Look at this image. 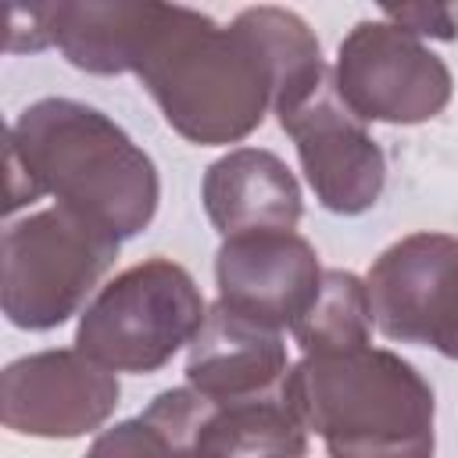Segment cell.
<instances>
[{"instance_id":"9","label":"cell","mask_w":458,"mask_h":458,"mask_svg":"<svg viewBox=\"0 0 458 458\" xmlns=\"http://www.w3.org/2000/svg\"><path fill=\"white\" fill-rule=\"evenodd\" d=\"M118 376L79 347L36 351L0 376V419L11 433L75 440L97 433L118 408Z\"/></svg>"},{"instance_id":"16","label":"cell","mask_w":458,"mask_h":458,"mask_svg":"<svg viewBox=\"0 0 458 458\" xmlns=\"http://www.w3.org/2000/svg\"><path fill=\"white\" fill-rule=\"evenodd\" d=\"M372 304L369 286L354 272L326 268L318 297L293 322V340L304 354H340L372 344Z\"/></svg>"},{"instance_id":"5","label":"cell","mask_w":458,"mask_h":458,"mask_svg":"<svg viewBox=\"0 0 458 458\" xmlns=\"http://www.w3.org/2000/svg\"><path fill=\"white\" fill-rule=\"evenodd\" d=\"M204 315L193 276L172 258H147L97 290L79 315L75 347L114 376H150L193 344Z\"/></svg>"},{"instance_id":"15","label":"cell","mask_w":458,"mask_h":458,"mask_svg":"<svg viewBox=\"0 0 458 458\" xmlns=\"http://www.w3.org/2000/svg\"><path fill=\"white\" fill-rule=\"evenodd\" d=\"M261 50L272 82H276V107L293 104L301 93H308L318 79H326V61H322V47L315 39V32L308 29V21L290 11V7H247L233 18Z\"/></svg>"},{"instance_id":"1","label":"cell","mask_w":458,"mask_h":458,"mask_svg":"<svg viewBox=\"0 0 458 458\" xmlns=\"http://www.w3.org/2000/svg\"><path fill=\"white\" fill-rule=\"evenodd\" d=\"M39 197H54L114 240H132L157 215L161 179L111 114L72 97H43L7 129V211Z\"/></svg>"},{"instance_id":"14","label":"cell","mask_w":458,"mask_h":458,"mask_svg":"<svg viewBox=\"0 0 458 458\" xmlns=\"http://www.w3.org/2000/svg\"><path fill=\"white\" fill-rule=\"evenodd\" d=\"M154 4H50L54 47L89 75H125L147 39Z\"/></svg>"},{"instance_id":"10","label":"cell","mask_w":458,"mask_h":458,"mask_svg":"<svg viewBox=\"0 0 458 458\" xmlns=\"http://www.w3.org/2000/svg\"><path fill=\"white\" fill-rule=\"evenodd\" d=\"M143 415L161 426L190 458H304L308 426L283 390L211 401L193 386L161 390Z\"/></svg>"},{"instance_id":"11","label":"cell","mask_w":458,"mask_h":458,"mask_svg":"<svg viewBox=\"0 0 458 458\" xmlns=\"http://www.w3.org/2000/svg\"><path fill=\"white\" fill-rule=\"evenodd\" d=\"M322 261L301 233H247L215 254L218 301L272 329H293L322 286Z\"/></svg>"},{"instance_id":"4","label":"cell","mask_w":458,"mask_h":458,"mask_svg":"<svg viewBox=\"0 0 458 458\" xmlns=\"http://www.w3.org/2000/svg\"><path fill=\"white\" fill-rule=\"evenodd\" d=\"M122 240L82 215L50 204L11 218L4 229L0 301L11 326L47 333L82 315L93 290L111 272Z\"/></svg>"},{"instance_id":"20","label":"cell","mask_w":458,"mask_h":458,"mask_svg":"<svg viewBox=\"0 0 458 458\" xmlns=\"http://www.w3.org/2000/svg\"><path fill=\"white\" fill-rule=\"evenodd\" d=\"M451 358H454V361H458V347H454V354H451Z\"/></svg>"},{"instance_id":"7","label":"cell","mask_w":458,"mask_h":458,"mask_svg":"<svg viewBox=\"0 0 458 458\" xmlns=\"http://www.w3.org/2000/svg\"><path fill=\"white\" fill-rule=\"evenodd\" d=\"M293 140L315 200L333 215H365L386 186V157L369 125L344 104L333 72L276 111Z\"/></svg>"},{"instance_id":"19","label":"cell","mask_w":458,"mask_h":458,"mask_svg":"<svg viewBox=\"0 0 458 458\" xmlns=\"http://www.w3.org/2000/svg\"><path fill=\"white\" fill-rule=\"evenodd\" d=\"M47 47H54L50 4H14L7 11V50L11 54H36Z\"/></svg>"},{"instance_id":"6","label":"cell","mask_w":458,"mask_h":458,"mask_svg":"<svg viewBox=\"0 0 458 458\" xmlns=\"http://www.w3.org/2000/svg\"><path fill=\"white\" fill-rule=\"evenodd\" d=\"M333 82L365 125L429 122L454 93L447 61L386 18H365L340 39Z\"/></svg>"},{"instance_id":"8","label":"cell","mask_w":458,"mask_h":458,"mask_svg":"<svg viewBox=\"0 0 458 458\" xmlns=\"http://www.w3.org/2000/svg\"><path fill=\"white\" fill-rule=\"evenodd\" d=\"M372 322L394 344L458 347V236L411 233L390 243L365 276Z\"/></svg>"},{"instance_id":"17","label":"cell","mask_w":458,"mask_h":458,"mask_svg":"<svg viewBox=\"0 0 458 458\" xmlns=\"http://www.w3.org/2000/svg\"><path fill=\"white\" fill-rule=\"evenodd\" d=\"M82 458H190V454L140 411L136 419L100 429Z\"/></svg>"},{"instance_id":"13","label":"cell","mask_w":458,"mask_h":458,"mask_svg":"<svg viewBox=\"0 0 458 458\" xmlns=\"http://www.w3.org/2000/svg\"><path fill=\"white\" fill-rule=\"evenodd\" d=\"M200 200L222 240L247 233H293L304 215L297 175L265 147H236L208 165Z\"/></svg>"},{"instance_id":"18","label":"cell","mask_w":458,"mask_h":458,"mask_svg":"<svg viewBox=\"0 0 458 458\" xmlns=\"http://www.w3.org/2000/svg\"><path fill=\"white\" fill-rule=\"evenodd\" d=\"M379 14L411 32L415 39H454L458 36V11L447 4H383Z\"/></svg>"},{"instance_id":"3","label":"cell","mask_w":458,"mask_h":458,"mask_svg":"<svg viewBox=\"0 0 458 458\" xmlns=\"http://www.w3.org/2000/svg\"><path fill=\"white\" fill-rule=\"evenodd\" d=\"M286 397L329 458H433V386L386 347L304 354Z\"/></svg>"},{"instance_id":"12","label":"cell","mask_w":458,"mask_h":458,"mask_svg":"<svg viewBox=\"0 0 458 458\" xmlns=\"http://www.w3.org/2000/svg\"><path fill=\"white\" fill-rule=\"evenodd\" d=\"M290 354L283 329H272L229 304H211L186 354V386L211 401H243L283 390Z\"/></svg>"},{"instance_id":"2","label":"cell","mask_w":458,"mask_h":458,"mask_svg":"<svg viewBox=\"0 0 458 458\" xmlns=\"http://www.w3.org/2000/svg\"><path fill=\"white\" fill-rule=\"evenodd\" d=\"M132 75L165 122L200 147L247 140L276 107V82L254 39L236 21L218 25L179 4H154Z\"/></svg>"}]
</instances>
